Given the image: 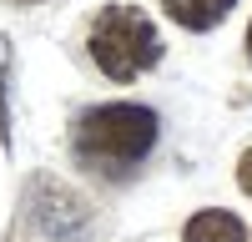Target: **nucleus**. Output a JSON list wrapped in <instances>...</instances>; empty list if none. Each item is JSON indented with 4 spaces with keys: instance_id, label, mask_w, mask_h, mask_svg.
<instances>
[{
    "instance_id": "1",
    "label": "nucleus",
    "mask_w": 252,
    "mask_h": 242,
    "mask_svg": "<svg viewBox=\"0 0 252 242\" xmlns=\"http://www.w3.org/2000/svg\"><path fill=\"white\" fill-rule=\"evenodd\" d=\"M152 141H157V111L136 106V101H111V106H96L76 121L71 147L86 167L116 177L126 167H136L152 151Z\"/></svg>"
},
{
    "instance_id": "2",
    "label": "nucleus",
    "mask_w": 252,
    "mask_h": 242,
    "mask_svg": "<svg viewBox=\"0 0 252 242\" xmlns=\"http://www.w3.org/2000/svg\"><path fill=\"white\" fill-rule=\"evenodd\" d=\"M91 56L111 81H131L161 60V35L136 5H106L91 26Z\"/></svg>"
},
{
    "instance_id": "3",
    "label": "nucleus",
    "mask_w": 252,
    "mask_h": 242,
    "mask_svg": "<svg viewBox=\"0 0 252 242\" xmlns=\"http://www.w3.org/2000/svg\"><path fill=\"white\" fill-rule=\"evenodd\" d=\"M187 242H247V227L232 217V212H197L187 222Z\"/></svg>"
},
{
    "instance_id": "4",
    "label": "nucleus",
    "mask_w": 252,
    "mask_h": 242,
    "mask_svg": "<svg viewBox=\"0 0 252 242\" xmlns=\"http://www.w3.org/2000/svg\"><path fill=\"white\" fill-rule=\"evenodd\" d=\"M166 5V15L177 20V26H187V30H212L217 20L232 10V0H161Z\"/></svg>"
},
{
    "instance_id": "5",
    "label": "nucleus",
    "mask_w": 252,
    "mask_h": 242,
    "mask_svg": "<svg viewBox=\"0 0 252 242\" xmlns=\"http://www.w3.org/2000/svg\"><path fill=\"white\" fill-rule=\"evenodd\" d=\"M237 182H242V192L252 197V147L242 151V167H237Z\"/></svg>"
},
{
    "instance_id": "6",
    "label": "nucleus",
    "mask_w": 252,
    "mask_h": 242,
    "mask_svg": "<svg viewBox=\"0 0 252 242\" xmlns=\"http://www.w3.org/2000/svg\"><path fill=\"white\" fill-rule=\"evenodd\" d=\"M247 51H252V26H247Z\"/></svg>"
},
{
    "instance_id": "7",
    "label": "nucleus",
    "mask_w": 252,
    "mask_h": 242,
    "mask_svg": "<svg viewBox=\"0 0 252 242\" xmlns=\"http://www.w3.org/2000/svg\"><path fill=\"white\" fill-rule=\"evenodd\" d=\"M15 5H35V0H15Z\"/></svg>"
}]
</instances>
